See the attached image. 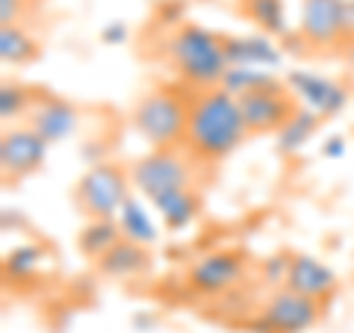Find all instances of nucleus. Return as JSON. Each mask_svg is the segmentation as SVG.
<instances>
[{
    "instance_id": "obj_1",
    "label": "nucleus",
    "mask_w": 354,
    "mask_h": 333,
    "mask_svg": "<svg viewBox=\"0 0 354 333\" xmlns=\"http://www.w3.org/2000/svg\"><path fill=\"white\" fill-rule=\"evenodd\" d=\"M251 136L242 118L236 95L227 88H198V97L189 101V124H186L183 148L204 162H218L230 157Z\"/></svg>"
},
{
    "instance_id": "obj_2",
    "label": "nucleus",
    "mask_w": 354,
    "mask_h": 333,
    "mask_svg": "<svg viewBox=\"0 0 354 333\" xmlns=\"http://www.w3.org/2000/svg\"><path fill=\"white\" fill-rule=\"evenodd\" d=\"M169 59L174 71L195 88H213L221 86V77L230 68L225 36L207 30L201 24H177L169 36Z\"/></svg>"
},
{
    "instance_id": "obj_3",
    "label": "nucleus",
    "mask_w": 354,
    "mask_h": 333,
    "mask_svg": "<svg viewBox=\"0 0 354 333\" xmlns=\"http://www.w3.org/2000/svg\"><path fill=\"white\" fill-rule=\"evenodd\" d=\"M130 124L151 148L183 145L186 124H189V101L174 88H153L136 101Z\"/></svg>"
},
{
    "instance_id": "obj_4",
    "label": "nucleus",
    "mask_w": 354,
    "mask_h": 333,
    "mask_svg": "<svg viewBox=\"0 0 354 333\" xmlns=\"http://www.w3.org/2000/svg\"><path fill=\"white\" fill-rule=\"evenodd\" d=\"M192 157L183 145L174 148H151L142 160L133 162L130 169V183L139 189V195L148 204H160L162 198H169L171 192L192 186Z\"/></svg>"
},
{
    "instance_id": "obj_5",
    "label": "nucleus",
    "mask_w": 354,
    "mask_h": 333,
    "mask_svg": "<svg viewBox=\"0 0 354 333\" xmlns=\"http://www.w3.org/2000/svg\"><path fill=\"white\" fill-rule=\"evenodd\" d=\"M74 198L86 218H115L130 198V174L115 162H97L80 177Z\"/></svg>"
},
{
    "instance_id": "obj_6",
    "label": "nucleus",
    "mask_w": 354,
    "mask_h": 333,
    "mask_svg": "<svg viewBox=\"0 0 354 333\" xmlns=\"http://www.w3.org/2000/svg\"><path fill=\"white\" fill-rule=\"evenodd\" d=\"M322 316V301L304 298L292 289H278L263 304L257 318L248 321L251 333H304Z\"/></svg>"
},
{
    "instance_id": "obj_7",
    "label": "nucleus",
    "mask_w": 354,
    "mask_h": 333,
    "mask_svg": "<svg viewBox=\"0 0 354 333\" xmlns=\"http://www.w3.org/2000/svg\"><path fill=\"white\" fill-rule=\"evenodd\" d=\"M239 109L245 118V127L251 136H263V133H278L286 121L295 115L298 101L290 92V86L274 80L269 86L251 88V92L239 95Z\"/></svg>"
},
{
    "instance_id": "obj_8",
    "label": "nucleus",
    "mask_w": 354,
    "mask_h": 333,
    "mask_svg": "<svg viewBox=\"0 0 354 333\" xmlns=\"http://www.w3.org/2000/svg\"><path fill=\"white\" fill-rule=\"evenodd\" d=\"M48 142H44L30 124L3 130L0 136V171L3 180H24L32 171L41 169L44 157H48Z\"/></svg>"
},
{
    "instance_id": "obj_9",
    "label": "nucleus",
    "mask_w": 354,
    "mask_h": 333,
    "mask_svg": "<svg viewBox=\"0 0 354 333\" xmlns=\"http://www.w3.org/2000/svg\"><path fill=\"white\" fill-rule=\"evenodd\" d=\"M298 39L313 48H334L346 39V0H301Z\"/></svg>"
},
{
    "instance_id": "obj_10",
    "label": "nucleus",
    "mask_w": 354,
    "mask_h": 333,
    "mask_svg": "<svg viewBox=\"0 0 354 333\" xmlns=\"http://www.w3.org/2000/svg\"><path fill=\"white\" fill-rule=\"evenodd\" d=\"M242 272H245V263H242L239 254L234 251H209L204 257H198L189 272H186V283L189 289L198 295H225L227 289H234L239 283Z\"/></svg>"
},
{
    "instance_id": "obj_11",
    "label": "nucleus",
    "mask_w": 354,
    "mask_h": 333,
    "mask_svg": "<svg viewBox=\"0 0 354 333\" xmlns=\"http://www.w3.org/2000/svg\"><path fill=\"white\" fill-rule=\"evenodd\" d=\"M286 86H290V92L295 95V101H301L307 109H313L319 118H334L348 104L346 86H339V83L328 80L322 74H313V71L286 74Z\"/></svg>"
},
{
    "instance_id": "obj_12",
    "label": "nucleus",
    "mask_w": 354,
    "mask_h": 333,
    "mask_svg": "<svg viewBox=\"0 0 354 333\" xmlns=\"http://www.w3.org/2000/svg\"><path fill=\"white\" fill-rule=\"evenodd\" d=\"M283 286L298 292V295H304V298H313V301L325 304L330 295H337L339 280L322 260L310 257V254H292Z\"/></svg>"
},
{
    "instance_id": "obj_13",
    "label": "nucleus",
    "mask_w": 354,
    "mask_h": 333,
    "mask_svg": "<svg viewBox=\"0 0 354 333\" xmlns=\"http://www.w3.org/2000/svg\"><path fill=\"white\" fill-rule=\"evenodd\" d=\"M77 121L80 113L62 97H50V95H36V104H32L27 124L39 133V136L48 142V145H57L65 142L77 130Z\"/></svg>"
},
{
    "instance_id": "obj_14",
    "label": "nucleus",
    "mask_w": 354,
    "mask_h": 333,
    "mask_svg": "<svg viewBox=\"0 0 354 333\" xmlns=\"http://www.w3.org/2000/svg\"><path fill=\"white\" fill-rule=\"evenodd\" d=\"M95 265L101 274L124 280V277H136L151 269V254L145 245H136V242H130V239H118L104 257L95 260Z\"/></svg>"
},
{
    "instance_id": "obj_15",
    "label": "nucleus",
    "mask_w": 354,
    "mask_h": 333,
    "mask_svg": "<svg viewBox=\"0 0 354 333\" xmlns=\"http://www.w3.org/2000/svg\"><path fill=\"white\" fill-rule=\"evenodd\" d=\"M225 50L230 65H251V68H278L281 50L266 36H225Z\"/></svg>"
},
{
    "instance_id": "obj_16",
    "label": "nucleus",
    "mask_w": 354,
    "mask_h": 333,
    "mask_svg": "<svg viewBox=\"0 0 354 333\" xmlns=\"http://www.w3.org/2000/svg\"><path fill=\"white\" fill-rule=\"evenodd\" d=\"M118 227H121V236L130 239V242H136V245H157V239H160V230L157 225H153V216L148 213V207L139 201V198H127L124 207L118 209Z\"/></svg>"
},
{
    "instance_id": "obj_17",
    "label": "nucleus",
    "mask_w": 354,
    "mask_h": 333,
    "mask_svg": "<svg viewBox=\"0 0 354 333\" xmlns=\"http://www.w3.org/2000/svg\"><path fill=\"white\" fill-rule=\"evenodd\" d=\"M153 209L160 213L162 225L171 233H180L198 218V213H201V198H198V192L192 186H186L180 192H171L169 198H162L160 204H153Z\"/></svg>"
},
{
    "instance_id": "obj_18",
    "label": "nucleus",
    "mask_w": 354,
    "mask_h": 333,
    "mask_svg": "<svg viewBox=\"0 0 354 333\" xmlns=\"http://www.w3.org/2000/svg\"><path fill=\"white\" fill-rule=\"evenodd\" d=\"M239 3H242V15L251 18L266 36H274V39L292 36L283 0H239Z\"/></svg>"
},
{
    "instance_id": "obj_19",
    "label": "nucleus",
    "mask_w": 354,
    "mask_h": 333,
    "mask_svg": "<svg viewBox=\"0 0 354 333\" xmlns=\"http://www.w3.org/2000/svg\"><path fill=\"white\" fill-rule=\"evenodd\" d=\"M319 118L313 109H307V106H298L295 109V115L286 121V124L274 133L278 136V151L281 153H295V151H301L310 139H313V133L319 130Z\"/></svg>"
},
{
    "instance_id": "obj_20",
    "label": "nucleus",
    "mask_w": 354,
    "mask_h": 333,
    "mask_svg": "<svg viewBox=\"0 0 354 333\" xmlns=\"http://www.w3.org/2000/svg\"><path fill=\"white\" fill-rule=\"evenodd\" d=\"M121 236V227L115 218H88L86 227L80 230V239H77V245H80V251L86 254V257H104V254L115 245Z\"/></svg>"
},
{
    "instance_id": "obj_21",
    "label": "nucleus",
    "mask_w": 354,
    "mask_h": 333,
    "mask_svg": "<svg viewBox=\"0 0 354 333\" xmlns=\"http://www.w3.org/2000/svg\"><path fill=\"white\" fill-rule=\"evenodd\" d=\"M39 57V44L21 24L0 27V59L6 65H27Z\"/></svg>"
},
{
    "instance_id": "obj_22",
    "label": "nucleus",
    "mask_w": 354,
    "mask_h": 333,
    "mask_svg": "<svg viewBox=\"0 0 354 333\" xmlns=\"http://www.w3.org/2000/svg\"><path fill=\"white\" fill-rule=\"evenodd\" d=\"M278 77H274L272 71L266 68H251V65H230V68L225 71V77H221V88H227L230 95H245L251 92V88H260V86H269L274 83Z\"/></svg>"
},
{
    "instance_id": "obj_23",
    "label": "nucleus",
    "mask_w": 354,
    "mask_h": 333,
    "mask_svg": "<svg viewBox=\"0 0 354 333\" xmlns=\"http://www.w3.org/2000/svg\"><path fill=\"white\" fill-rule=\"evenodd\" d=\"M32 104H36V95H32L27 86H21V83L0 86V118L3 121H18V118L30 115Z\"/></svg>"
},
{
    "instance_id": "obj_24",
    "label": "nucleus",
    "mask_w": 354,
    "mask_h": 333,
    "mask_svg": "<svg viewBox=\"0 0 354 333\" xmlns=\"http://www.w3.org/2000/svg\"><path fill=\"white\" fill-rule=\"evenodd\" d=\"M41 257L44 254H41L39 245H18V248L9 251L3 269H6V274L12 277V280H30V277L39 272Z\"/></svg>"
},
{
    "instance_id": "obj_25",
    "label": "nucleus",
    "mask_w": 354,
    "mask_h": 333,
    "mask_svg": "<svg viewBox=\"0 0 354 333\" xmlns=\"http://www.w3.org/2000/svg\"><path fill=\"white\" fill-rule=\"evenodd\" d=\"M24 0H0V24H18Z\"/></svg>"
},
{
    "instance_id": "obj_26",
    "label": "nucleus",
    "mask_w": 354,
    "mask_h": 333,
    "mask_svg": "<svg viewBox=\"0 0 354 333\" xmlns=\"http://www.w3.org/2000/svg\"><path fill=\"white\" fill-rule=\"evenodd\" d=\"M101 39L106 41V44H121L127 39V30H124V24L121 21H113V24H106V30L101 32Z\"/></svg>"
},
{
    "instance_id": "obj_27",
    "label": "nucleus",
    "mask_w": 354,
    "mask_h": 333,
    "mask_svg": "<svg viewBox=\"0 0 354 333\" xmlns=\"http://www.w3.org/2000/svg\"><path fill=\"white\" fill-rule=\"evenodd\" d=\"M342 153H346V139H339V136L328 139V145H325V157L337 160V157H342Z\"/></svg>"
},
{
    "instance_id": "obj_28",
    "label": "nucleus",
    "mask_w": 354,
    "mask_h": 333,
    "mask_svg": "<svg viewBox=\"0 0 354 333\" xmlns=\"http://www.w3.org/2000/svg\"><path fill=\"white\" fill-rule=\"evenodd\" d=\"M342 41H354V0H346V39Z\"/></svg>"
},
{
    "instance_id": "obj_29",
    "label": "nucleus",
    "mask_w": 354,
    "mask_h": 333,
    "mask_svg": "<svg viewBox=\"0 0 354 333\" xmlns=\"http://www.w3.org/2000/svg\"><path fill=\"white\" fill-rule=\"evenodd\" d=\"M342 57H346V62L354 68V41H342Z\"/></svg>"
}]
</instances>
